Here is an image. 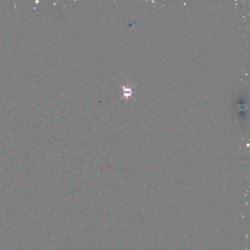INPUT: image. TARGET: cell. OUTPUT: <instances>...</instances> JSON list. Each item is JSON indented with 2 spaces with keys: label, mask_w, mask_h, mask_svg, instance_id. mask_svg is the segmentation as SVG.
Instances as JSON below:
<instances>
[{
  "label": "cell",
  "mask_w": 250,
  "mask_h": 250,
  "mask_svg": "<svg viewBox=\"0 0 250 250\" xmlns=\"http://www.w3.org/2000/svg\"><path fill=\"white\" fill-rule=\"evenodd\" d=\"M119 84L120 85L123 89V95L121 98L125 97L127 100H128V98L130 97L133 98V96H132V93H133V91H132V88H133V86L130 88H129V87H126V86H122L120 84Z\"/></svg>",
  "instance_id": "obj_1"
}]
</instances>
